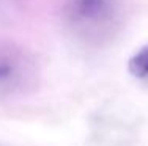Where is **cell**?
<instances>
[{
	"instance_id": "cell-2",
	"label": "cell",
	"mask_w": 148,
	"mask_h": 146,
	"mask_svg": "<svg viewBox=\"0 0 148 146\" xmlns=\"http://www.w3.org/2000/svg\"><path fill=\"white\" fill-rule=\"evenodd\" d=\"M118 10L120 0H66L65 19L74 32L98 38L115 24Z\"/></svg>"
},
{
	"instance_id": "cell-3",
	"label": "cell",
	"mask_w": 148,
	"mask_h": 146,
	"mask_svg": "<svg viewBox=\"0 0 148 146\" xmlns=\"http://www.w3.org/2000/svg\"><path fill=\"white\" fill-rule=\"evenodd\" d=\"M128 69L131 72V75H134L136 79L148 82V44L140 47L129 58Z\"/></svg>"
},
{
	"instance_id": "cell-1",
	"label": "cell",
	"mask_w": 148,
	"mask_h": 146,
	"mask_svg": "<svg viewBox=\"0 0 148 146\" xmlns=\"http://www.w3.org/2000/svg\"><path fill=\"white\" fill-rule=\"evenodd\" d=\"M36 61L24 47L0 43V96H19L36 83Z\"/></svg>"
}]
</instances>
